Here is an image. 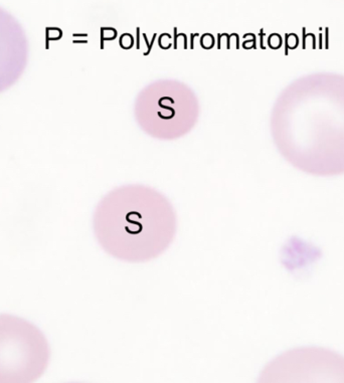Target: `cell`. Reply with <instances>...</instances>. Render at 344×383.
Instances as JSON below:
<instances>
[{
	"label": "cell",
	"instance_id": "obj_1",
	"mask_svg": "<svg viewBox=\"0 0 344 383\" xmlns=\"http://www.w3.org/2000/svg\"><path fill=\"white\" fill-rule=\"evenodd\" d=\"M175 226L170 209L155 197L126 194L102 207L95 232L102 249L128 263L151 260L170 245Z\"/></svg>",
	"mask_w": 344,
	"mask_h": 383
},
{
	"label": "cell",
	"instance_id": "obj_2",
	"mask_svg": "<svg viewBox=\"0 0 344 383\" xmlns=\"http://www.w3.org/2000/svg\"><path fill=\"white\" fill-rule=\"evenodd\" d=\"M49 359L47 339L35 325L15 315H0V383H34Z\"/></svg>",
	"mask_w": 344,
	"mask_h": 383
},
{
	"label": "cell",
	"instance_id": "obj_3",
	"mask_svg": "<svg viewBox=\"0 0 344 383\" xmlns=\"http://www.w3.org/2000/svg\"><path fill=\"white\" fill-rule=\"evenodd\" d=\"M257 383H344V356L318 346L294 348L270 361Z\"/></svg>",
	"mask_w": 344,
	"mask_h": 383
}]
</instances>
